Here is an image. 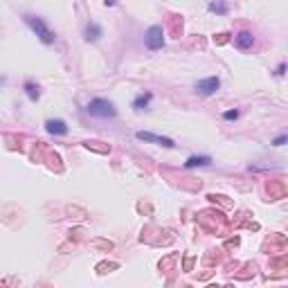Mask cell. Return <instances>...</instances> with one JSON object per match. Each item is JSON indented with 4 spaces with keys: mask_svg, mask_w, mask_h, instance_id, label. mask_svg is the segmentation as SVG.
Returning a JSON list of instances; mask_svg holds the SVG:
<instances>
[{
    "mask_svg": "<svg viewBox=\"0 0 288 288\" xmlns=\"http://www.w3.org/2000/svg\"><path fill=\"white\" fill-rule=\"evenodd\" d=\"M25 23L32 27V32H34V34L39 36V39L43 41L45 45L54 43V39H56L54 32H52L50 27H47V23H45L43 18H41V16H30V14H27V16H25Z\"/></svg>",
    "mask_w": 288,
    "mask_h": 288,
    "instance_id": "obj_1",
    "label": "cell"
},
{
    "mask_svg": "<svg viewBox=\"0 0 288 288\" xmlns=\"http://www.w3.org/2000/svg\"><path fill=\"white\" fill-rule=\"evenodd\" d=\"M86 111L90 113L92 117H104V120H106V117H115V115H117L115 106H113L108 99H101V97H97V99H90V101H88Z\"/></svg>",
    "mask_w": 288,
    "mask_h": 288,
    "instance_id": "obj_2",
    "label": "cell"
},
{
    "mask_svg": "<svg viewBox=\"0 0 288 288\" xmlns=\"http://www.w3.org/2000/svg\"><path fill=\"white\" fill-rule=\"evenodd\" d=\"M144 43H147L149 50H160L165 45V32H162V27L160 25L149 27L147 34H144Z\"/></svg>",
    "mask_w": 288,
    "mask_h": 288,
    "instance_id": "obj_3",
    "label": "cell"
},
{
    "mask_svg": "<svg viewBox=\"0 0 288 288\" xmlns=\"http://www.w3.org/2000/svg\"><path fill=\"white\" fill-rule=\"evenodd\" d=\"M135 137L140 142H153V144H160V147H165V149H173V147H176V144H173V140L162 137V135H156V133H149V131H137Z\"/></svg>",
    "mask_w": 288,
    "mask_h": 288,
    "instance_id": "obj_4",
    "label": "cell"
},
{
    "mask_svg": "<svg viewBox=\"0 0 288 288\" xmlns=\"http://www.w3.org/2000/svg\"><path fill=\"white\" fill-rule=\"evenodd\" d=\"M221 88V79L218 77H207V79H201L196 83V92H201V95H214V92Z\"/></svg>",
    "mask_w": 288,
    "mask_h": 288,
    "instance_id": "obj_5",
    "label": "cell"
},
{
    "mask_svg": "<svg viewBox=\"0 0 288 288\" xmlns=\"http://www.w3.org/2000/svg\"><path fill=\"white\" fill-rule=\"evenodd\" d=\"M45 131L52 135H66L68 133V124L63 120H47L45 122Z\"/></svg>",
    "mask_w": 288,
    "mask_h": 288,
    "instance_id": "obj_6",
    "label": "cell"
},
{
    "mask_svg": "<svg viewBox=\"0 0 288 288\" xmlns=\"http://www.w3.org/2000/svg\"><path fill=\"white\" fill-rule=\"evenodd\" d=\"M234 43H237V47H241V50H248V47H252L254 45L252 32H239V34L234 36Z\"/></svg>",
    "mask_w": 288,
    "mask_h": 288,
    "instance_id": "obj_7",
    "label": "cell"
},
{
    "mask_svg": "<svg viewBox=\"0 0 288 288\" xmlns=\"http://www.w3.org/2000/svg\"><path fill=\"white\" fill-rule=\"evenodd\" d=\"M212 165V158L209 156H192L187 158V162H185V167L192 169V167H209Z\"/></svg>",
    "mask_w": 288,
    "mask_h": 288,
    "instance_id": "obj_8",
    "label": "cell"
},
{
    "mask_svg": "<svg viewBox=\"0 0 288 288\" xmlns=\"http://www.w3.org/2000/svg\"><path fill=\"white\" fill-rule=\"evenodd\" d=\"M151 92H142V95H137L135 97V101H133V108L135 111H144V108L149 106V101H151Z\"/></svg>",
    "mask_w": 288,
    "mask_h": 288,
    "instance_id": "obj_9",
    "label": "cell"
},
{
    "mask_svg": "<svg viewBox=\"0 0 288 288\" xmlns=\"http://www.w3.org/2000/svg\"><path fill=\"white\" fill-rule=\"evenodd\" d=\"M25 90H27V97H30L32 101H36V99H39V97H41V92H39V86H36L34 81H30V79L25 81Z\"/></svg>",
    "mask_w": 288,
    "mask_h": 288,
    "instance_id": "obj_10",
    "label": "cell"
},
{
    "mask_svg": "<svg viewBox=\"0 0 288 288\" xmlns=\"http://www.w3.org/2000/svg\"><path fill=\"white\" fill-rule=\"evenodd\" d=\"M99 36H101V27L95 25V23H90V25L86 27V39L88 41H97Z\"/></svg>",
    "mask_w": 288,
    "mask_h": 288,
    "instance_id": "obj_11",
    "label": "cell"
},
{
    "mask_svg": "<svg viewBox=\"0 0 288 288\" xmlns=\"http://www.w3.org/2000/svg\"><path fill=\"white\" fill-rule=\"evenodd\" d=\"M209 11H216V14H225V11H228V7H225V2H209Z\"/></svg>",
    "mask_w": 288,
    "mask_h": 288,
    "instance_id": "obj_12",
    "label": "cell"
},
{
    "mask_svg": "<svg viewBox=\"0 0 288 288\" xmlns=\"http://www.w3.org/2000/svg\"><path fill=\"white\" fill-rule=\"evenodd\" d=\"M286 142H288V133H282L279 137L273 140V147H282V144H286Z\"/></svg>",
    "mask_w": 288,
    "mask_h": 288,
    "instance_id": "obj_13",
    "label": "cell"
},
{
    "mask_svg": "<svg viewBox=\"0 0 288 288\" xmlns=\"http://www.w3.org/2000/svg\"><path fill=\"white\" fill-rule=\"evenodd\" d=\"M223 117H225V120H237V117H239V111H228V113H223Z\"/></svg>",
    "mask_w": 288,
    "mask_h": 288,
    "instance_id": "obj_14",
    "label": "cell"
},
{
    "mask_svg": "<svg viewBox=\"0 0 288 288\" xmlns=\"http://www.w3.org/2000/svg\"><path fill=\"white\" fill-rule=\"evenodd\" d=\"M115 2H117V0H104V5H106V7L108 5H115Z\"/></svg>",
    "mask_w": 288,
    "mask_h": 288,
    "instance_id": "obj_15",
    "label": "cell"
}]
</instances>
